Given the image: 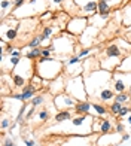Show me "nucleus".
<instances>
[{"mask_svg":"<svg viewBox=\"0 0 131 146\" xmlns=\"http://www.w3.org/2000/svg\"><path fill=\"white\" fill-rule=\"evenodd\" d=\"M83 81L85 87H87L88 97H98L103 88L112 85V73L98 69L88 73V75H83Z\"/></svg>","mask_w":131,"mask_h":146,"instance_id":"obj_1","label":"nucleus"},{"mask_svg":"<svg viewBox=\"0 0 131 146\" xmlns=\"http://www.w3.org/2000/svg\"><path fill=\"white\" fill-rule=\"evenodd\" d=\"M34 69L37 75L43 78L45 81H52V79L60 76L61 73H64V61L54 57H40L37 61H34Z\"/></svg>","mask_w":131,"mask_h":146,"instance_id":"obj_2","label":"nucleus"},{"mask_svg":"<svg viewBox=\"0 0 131 146\" xmlns=\"http://www.w3.org/2000/svg\"><path fill=\"white\" fill-rule=\"evenodd\" d=\"M66 92L73 98H76L77 102L88 100V92L87 87H85L83 75L75 76V78H67V85H66Z\"/></svg>","mask_w":131,"mask_h":146,"instance_id":"obj_3","label":"nucleus"},{"mask_svg":"<svg viewBox=\"0 0 131 146\" xmlns=\"http://www.w3.org/2000/svg\"><path fill=\"white\" fill-rule=\"evenodd\" d=\"M36 73L34 69V61L27 57H22L21 61L17 64V67L12 70V76H19V78H24L25 81L30 82V79L33 78V75Z\"/></svg>","mask_w":131,"mask_h":146,"instance_id":"obj_4","label":"nucleus"},{"mask_svg":"<svg viewBox=\"0 0 131 146\" xmlns=\"http://www.w3.org/2000/svg\"><path fill=\"white\" fill-rule=\"evenodd\" d=\"M70 37H73L69 33H61V36H57L52 39V46H54V52L60 55H69L73 52V43H71Z\"/></svg>","mask_w":131,"mask_h":146,"instance_id":"obj_5","label":"nucleus"},{"mask_svg":"<svg viewBox=\"0 0 131 146\" xmlns=\"http://www.w3.org/2000/svg\"><path fill=\"white\" fill-rule=\"evenodd\" d=\"M88 25H89V21H88L87 17L77 15V17L69 18L67 24H66V30H67L69 35H71L73 37H76V36H81L82 33L87 30Z\"/></svg>","mask_w":131,"mask_h":146,"instance_id":"obj_6","label":"nucleus"},{"mask_svg":"<svg viewBox=\"0 0 131 146\" xmlns=\"http://www.w3.org/2000/svg\"><path fill=\"white\" fill-rule=\"evenodd\" d=\"M112 88L115 90L116 94L130 91L131 90V73L113 72L112 73Z\"/></svg>","mask_w":131,"mask_h":146,"instance_id":"obj_7","label":"nucleus"},{"mask_svg":"<svg viewBox=\"0 0 131 146\" xmlns=\"http://www.w3.org/2000/svg\"><path fill=\"white\" fill-rule=\"evenodd\" d=\"M64 73L67 78H75L83 75V61L77 55H70L64 61Z\"/></svg>","mask_w":131,"mask_h":146,"instance_id":"obj_8","label":"nucleus"},{"mask_svg":"<svg viewBox=\"0 0 131 146\" xmlns=\"http://www.w3.org/2000/svg\"><path fill=\"white\" fill-rule=\"evenodd\" d=\"M52 102H54V106L55 109L60 112V110H70V109H75L76 104L79 103L76 100V98H73L71 96H69L67 92H63V94H58L55 96L54 98H52Z\"/></svg>","mask_w":131,"mask_h":146,"instance_id":"obj_9","label":"nucleus"},{"mask_svg":"<svg viewBox=\"0 0 131 146\" xmlns=\"http://www.w3.org/2000/svg\"><path fill=\"white\" fill-rule=\"evenodd\" d=\"M66 85H67V75L66 73H61L58 78L52 79L51 84H49V94L51 96H58V94H63V92H66Z\"/></svg>","mask_w":131,"mask_h":146,"instance_id":"obj_10","label":"nucleus"},{"mask_svg":"<svg viewBox=\"0 0 131 146\" xmlns=\"http://www.w3.org/2000/svg\"><path fill=\"white\" fill-rule=\"evenodd\" d=\"M113 128V124L107 118H98L94 116L93 119V133H100V134H107Z\"/></svg>","mask_w":131,"mask_h":146,"instance_id":"obj_11","label":"nucleus"},{"mask_svg":"<svg viewBox=\"0 0 131 146\" xmlns=\"http://www.w3.org/2000/svg\"><path fill=\"white\" fill-rule=\"evenodd\" d=\"M121 60H122V58H115V57H104V58H101L100 61H98V67H100L101 70H106V72L113 73V72L118 69V66H119Z\"/></svg>","mask_w":131,"mask_h":146,"instance_id":"obj_12","label":"nucleus"},{"mask_svg":"<svg viewBox=\"0 0 131 146\" xmlns=\"http://www.w3.org/2000/svg\"><path fill=\"white\" fill-rule=\"evenodd\" d=\"M36 94H37V91L28 84V85H25V87L21 90L19 94L12 96V98H14V100H18V102H22V103H27V102H31L33 97H34Z\"/></svg>","mask_w":131,"mask_h":146,"instance_id":"obj_13","label":"nucleus"},{"mask_svg":"<svg viewBox=\"0 0 131 146\" xmlns=\"http://www.w3.org/2000/svg\"><path fill=\"white\" fill-rule=\"evenodd\" d=\"M115 96H116L115 90L112 88V85H109V87L103 88V90L100 91V94H98V98H100V102H103V103H109V102L115 100Z\"/></svg>","mask_w":131,"mask_h":146,"instance_id":"obj_14","label":"nucleus"},{"mask_svg":"<svg viewBox=\"0 0 131 146\" xmlns=\"http://www.w3.org/2000/svg\"><path fill=\"white\" fill-rule=\"evenodd\" d=\"M18 37V30L17 29H6V25L2 24V40H6V42H14L15 39Z\"/></svg>","mask_w":131,"mask_h":146,"instance_id":"obj_15","label":"nucleus"},{"mask_svg":"<svg viewBox=\"0 0 131 146\" xmlns=\"http://www.w3.org/2000/svg\"><path fill=\"white\" fill-rule=\"evenodd\" d=\"M103 54H104V57L124 58V57H122V51H121V48H119V46H118L116 43H110V45H107L106 48H104Z\"/></svg>","mask_w":131,"mask_h":146,"instance_id":"obj_16","label":"nucleus"},{"mask_svg":"<svg viewBox=\"0 0 131 146\" xmlns=\"http://www.w3.org/2000/svg\"><path fill=\"white\" fill-rule=\"evenodd\" d=\"M109 113H110V110L106 109V106H103L101 103H94L93 102V108H91V113L89 115L106 118V116H109Z\"/></svg>","mask_w":131,"mask_h":146,"instance_id":"obj_17","label":"nucleus"},{"mask_svg":"<svg viewBox=\"0 0 131 146\" xmlns=\"http://www.w3.org/2000/svg\"><path fill=\"white\" fill-rule=\"evenodd\" d=\"M107 19H109V15L95 14V15H93V17H89L88 21H89V25H94V27H97V29H101L103 25H106Z\"/></svg>","mask_w":131,"mask_h":146,"instance_id":"obj_18","label":"nucleus"},{"mask_svg":"<svg viewBox=\"0 0 131 146\" xmlns=\"http://www.w3.org/2000/svg\"><path fill=\"white\" fill-rule=\"evenodd\" d=\"M91 108H93V102L83 100V102H79L76 104L75 112L77 115H89L91 113Z\"/></svg>","mask_w":131,"mask_h":146,"instance_id":"obj_19","label":"nucleus"},{"mask_svg":"<svg viewBox=\"0 0 131 146\" xmlns=\"http://www.w3.org/2000/svg\"><path fill=\"white\" fill-rule=\"evenodd\" d=\"M75 113H76V112H71V110H60V112H57V113H55L54 121L58 122V124L66 122V121H70Z\"/></svg>","mask_w":131,"mask_h":146,"instance_id":"obj_20","label":"nucleus"},{"mask_svg":"<svg viewBox=\"0 0 131 146\" xmlns=\"http://www.w3.org/2000/svg\"><path fill=\"white\" fill-rule=\"evenodd\" d=\"M115 72H122V73H131V55H127L121 60L119 66Z\"/></svg>","mask_w":131,"mask_h":146,"instance_id":"obj_21","label":"nucleus"},{"mask_svg":"<svg viewBox=\"0 0 131 146\" xmlns=\"http://www.w3.org/2000/svg\"><path fill=\"white\" fill-rule=\"evenodd\" d=\"M112 6L107 0H98V14L100 15H110Z\"/></svg>","mask_w":131,"mask_h":146,"instance_id":"obj_22","label":"nucleus"},{"mask_svg":"<svg viewBox=\"0 0 131 146\" xmlns=\"http://www.w3.org/2000/svg\"><path fill=\"white\" fill-rule=\"evenodd\" d=\"M121 14H122V24L130 27L131 25V2L124 8V11L121 12Z\"/></svg>","mask_w":131,"mask_h":146,"instance_id":"obj_23","label":"nucleus"},{"mask_svg":"<svg viewBox=\"0 0 131 146\" xmlns=\"http://www.w3.org/2000/svg\"><path fill=\"white\" fill-rule=\"evenodd\" d=\"M24 57L33 60V61H37L42 57V48H28V51L24 54Z\"/></svg>","mask_w":131,"mask_h":146,"instance_id":"obj_24","label":"nucleus"},{"mask_svg":"<svg viewBox=\"0 0 131 146\" xmlns=\"http://www.w3.org/2000/svg\"><path fill=\"white\" fill-rule=\"evenodd\" d=\"M115 43L119 46L122 52H131V42H128L125 37H118V40Z\"/></svg>","mask_w":131,"mask_h":146,"instance_id":"obj_25","label":"nucleus"},{"mask_svg":"<svg viewBox=\"0 0 131 146\" xmlns=\"http://www.w3.org/2000/svg\"><path fill=\"white\" fill-rule=\"evenodd\" d=\"M115 102H119V103H122V104H125V103L131 102V94H130V91L116 94V96H115Z\"/></svg>","mask_w":131,"mask_h":146,"instance_id":"obj_26","label":"nucleus"},{"mask_svg":"<svg viewBox=\"0 0 131 146\" xmlns=\"http://www.w3.org/2000/svg\"><path fill=\"white\" fill-rule=\"evenodd\" d=\"M36 118L39 119V121H42V122H45V121H49V119H51V112H49L48 109L37 110V112H36Z\"/></svg>","mask_w":131,"mask_h":146,"instance_id":"obj_27","label":"nucleus"},{"mask_svg":"<svg viewBox=\"0 0 131 146\" xmlns=\"http://www.w3.org/2000/svg\"><path fill=\"white\" fill-rule=\"evenodd\" d=\"M122 103H119V102H115L113 100V103L110 104V108H109V110H110V113L112 115H115V116H118V113L121 112V109H122Z\"/></svg>","mask_w":131,"mask_h":146,"instance_id":"obj_28","label":"nucleus"},{"mask_svg":"<svg viewBox=\"0 0 131 146\" xmlns=\"http://www.w3.org/2000/svg\"><path fill=\"white\" fill-rule=\"evenodd\" d=\"M45 100H46V98H45L43 94H36L34 97H33V100H31L30 103H31V106H34V108H39L40 104L45 103Z\"/></svg>","mask_w":131,"mask_h":146,"instance_id":"obj_29","label":"nucleus"},{"mask_svg":"<svg viewBox=\"0 0 131 146\" xmlns=\"http://www.w3.org/2000/svg\"><path fill=\"white\" fill-rule=\"evenodd\" d=\"M40 45H42V36H34L28 42L27 46H28V48H40Z\"/></svg>","mask_w":131,"mask_h":146,"instance_id":"obj_30","label":"nucleus"},{"mask_svg":"<svg viewBox=\"0 0 131 146\" xmlns=\"http://www.w3.org/2000/svg\"><path fill=\"white\" fill-rule=\"evenodd\" d=\"M130 113H131V108H128V106L124 104V106H122V109H121V112L118 113L116 118H127Z\"/></svg>","mask_w":131,"mask_h":146,"instance_id":"obj_31","label":"nucleus"},{"mask_svg":"<svg viewBox=\"0 0 131 146\" xmlns=\"http://www.w3.org/2000/svg\"><path fill=\"white\" fill-rule=\"evenodd\" d=\"M94 48H82V49H79V51H77V57H79V58H83V57H88L89 54H91V51H93Z\"/></svg>","mask_w":131,"mask_h":146,"instance_id":"obj_32","label":"nucleus"},{"mask_svg":"<svg viewBox=\"0 0 131 146\" xmlns=\"http://www.w3.org/2000/svg\"><path fill=\"white\" fill-rule=\"evenodd\" d=\"M5 115H6V113L3 112V119H2V131H5L6 128H11V127H12V121H11V119H8Z\"/></svg>","mask_w":131,"mask_h":146,"instance_id":"obj_33","label":"nucleus"},{"mask_svg":"<svg viewBox=\"0 0 131 146\" xmlns=\"http://www.w3.org/2000/svg\"><path fill=\"white\" fill-rule=\"evenodd\" d=\"M115 131L118 133V134H121V133H125V125H124L121 121H116V124H115Z\"/></svg>","mask_w":131,"mask_h":146,"instance_id":"obj_34","label":"nucleus"},{"mask_svg":"<svg viewBox=\"0 0 131 146\" xmlns=\"http://www.w3.org/2000/svg\"><path fill=\"white\" fill-rule=\"evenodd\" d=\"M46 2H48L51 6H55V8H60V6H63L64 0H46Z\"/></svg>","mask_w":131,"mask_h":146,"instance_id":"obj_35","label":"nucleus"},{"mask_svg":"<svg viewBox=\"0 0 131 146\" xmlns=\"http://www.w3.org/2000/svg\"><path fill=\"white\" fill-rule=\"evenodd\" d=\"M3 146H15V142H14V140H12V139L9 137V139H6V140H5Z\"/></svg>","mask_w":131,"mask_h":146,"instance_id":"obj_36","label":"nucleus"},{"mask_svg":"<svg viewBox=\"0 0 131 146\" xmlns=\"http://www.w3.org/2000/svg\"><path fill=\"white\" fill-rule=\"evenodd\" d=\"M130 137H131L130 133H125V134H122V137H121V142H127V140H130Z\"/></svg>","mask_w":131,"mask_h":146,"instance_id":"obj_37","label":"nucleus"},{"mask_svg":"<svg viewBox=\"0 0 131 146\" xmlns=\"http://www.w3.org/2000/svg\"><path fill=\"white\" fill-rule=\"evenodd\" d=\"M25 145H27V146H34L36 143H34V140H28V139H25Z\"/></svg>","mask_w":131,"mask_h":146,"instance_id":"obj_38","label":"nucleus"},{"mask_svg":"<svg viewBox=\"0 0 131 146\" xmlns=\"http://www.w3.org/2000/svg\"><path fill=\"white\" fill-rule=\"evenodd\" d=\"M125 124H127V125H130V127H131V113H130V115H128V116L125 118Z\"/></svg>","mask_w":131,"mask_h":146,"instance_id":"obj_39","label":"nucleus"},{"mask_svg":"<svg viewBox=\"0 0 131 146\" xmlns=\"http://www.w3.org/2000/svg\"><path fill=\"white\" fill-rule=\"evenodd\" d=\"M125 39H127L128 42H131V31H128V33H127V36H125Z\"/></svg>","mask_w":131,"mask_h":146,"instance_id":"obj_40","label":"nucleus"},{"mask_svg":"<svg viewBox=\"0 0 131 146\" xmlns=\"http://www.w3.org/2000/svg\"><path fill=\"white\" fill-rule=\"evenodd\" d=\"M109 146H110V145H109Z\"/></svg>","mask_w":131,"mask_h":146,"instance_id":"obj_41","label":"nucleus"}]
</instances>
